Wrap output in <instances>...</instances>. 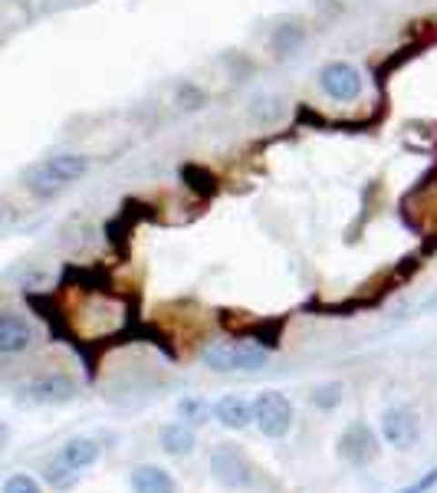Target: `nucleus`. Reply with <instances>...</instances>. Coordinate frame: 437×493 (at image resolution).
Instances as JSON below:
<instances>
[{"label":"nucleus","instance_id":"obj_1","mask_svg":"<svg viewBox=\"0 0 437 493\" xmlns=\"http://www.w3.org/2000/svg\"><path fill=\"white\" fill-rule=\"evenodd\" d=\"M86 172H89L86 155H53L46 158V162L30 164L24 172V184L36 198H53V194H60L63 188L76 184Z\"/></svg>","mask_w":437,"mask_h":493},{"label":"nucleus","instance_id":"obj_2","mask_svg":"<svg viewBox=\"0 0 437 493\" xmlns=\"http://www.w3.org/2000/svg\"><path fill=\"white\" fill-rule=\"evenodd\" d=\"M201 359L214 372H257L266 365L270 352L257 342H211L201 349Z\"/></svg>","mask_w":437,"mask_h":493},{"label":"nucleus","instance_id":"obj_3","mask_svg":"<svg viewBox=\"0 0 437 493\" xmlns=\"http://www.w3.org/2000/svg\"><path fill=\"white\" fill-rule=\"evenodd\" d=\"M250 411H253V424H257L266 438H286L290 434L293 405L280 391H260L257 399L250 401Z\"/></svg>","mask_w":437,"mask_h":493},{"label":"nucleus","instance_id":"obj_4","mask_svg":"<svg viewBox=\"0 0 437 493\" xmlns=\"http://www.w3.org/2000/svg\"><path fill=\"white\" fill-rule=\"evenodd\" d=\"M362 86H365V79H362V73L352 63L335 60L319 70V89L329 99H335V103H355L362 95Z\"/></svg>","mask_w":437,"mask_h":493},{"label":"nucleus","instance_id":"obj_5","mask_svg":"<svg viewBox=\"0 0 437 493\" xmlns=\"http://www.w3.org/2000/svg\"><path fill=\"white\" fill-rule=\"evenodd\" d=\"M382 438L392 444L394 450H408L421 438V421L412 408H385L382 411Z\"/></svg>","mask_w":437,"mask_h":493},{"label":"nucleus","instance_id":"obj_6","mask_svg":"<svg viewBox=\"0 0 437 493\" xmlns=\"http://www.w3.org/2000/svg\"><path fill=\"white\" fill-rule=\"evenodd\" d=\"M211 474L217 477V484L223 487H250V464L243 460V454L233 444H221L211 454Z\"/></svg>","mask_w":437,"mask_h":493},{"label":"nucleus","instance_id":"obj_7","mask_svg":"<svg viewBox=\"0 0 437 493\" xmlns=\"http://www.w3.org/2000/svg\"><path fill=\"white\" fill-rule=\"evenodd\" d=\"M36 342V332L20 312H0V355H24Z\"/></svg>","mask_w":437,"mask_h":493},{"label":"nucleus","instance_id":"obj_8","mask_svg":"<svg viewBox=\"0 0 437 493\" xmlns=\"http://www.w3.org/2000/svg\"><path fill=\"white\" fill-rule=\"evenodd\" d=\"M339 454H343L349 464H355V468L369 464L378 454L375 434H372L369 424H349L343 431V438H339Z\"/></svg>","mask_w":437,"mask_h":493},{"label":"nucleus","instance_id":"obj_9","mask_svg":"<svg viewBox=\"0 0 437 493\" xmlns=\"http://www.w3.org/2000/svg\"><path fill=\"white\" fill-rule=\"evenodd\" d=\"M24 395L36 405H66L76 399V381L66 375H44V379L30 381Z\"/></svg>","mask_w":437,"mask_h":493},{"label":"nucleus","instance_id":"obj_10","mask_svg":"<svg viewBox=\"0 0 437 493\" xmlns=\"http://www.w3.org/2000/svg\"><path fill=\"white\" fill-rule=\"evenodd\" d=\"M99 454H103V450H99V444H95L93 438H69V441L60 448L56 458L73 470H86L99 460Z\"/></svg>","mask_w":437,"mask_h":493},{"label":"nucleus","instance_id":"obj_11","mask_svg":"<svg viewBox=\"0 0 437 493\" xmlns=\"http://www.w3.org/2000/svg\"><path fill=\"white\" fill-rule=\"evenodd\" d=\"M214 418L231 431H243L253 421V411H250V401L241 399V395H223L214 405Z\"/></svg>","mask_w":437,"mask_h":493},{"label":"nucleus","instance_id":"obj_12","mask_svg":"<svg viewBox=\"0 0 437 493\" xmlns=\"http://www.w3.org/2000/svg\"><path fill=\"white\" fill-rule=\"evenodd\" d=\"M132 490L135 493H178L174 490L172 474L164 468H154V464H142V468L132 470Z\"/></svg>","mask_w":437,"mask_h":493},{"label":"nucleus","instance_id":"obj_13","mask_svg":"<svg viewBox=\"0 0 437 493\" xmlns=\"http://www.w3.org/2000/svg\"><path fill=\"white\" fill-rule=\"evenodd\" d=\"M162 448L172 454V458H188L191 450L197 448L194 428L184 421H172L162 428Z\"/></svg>","mask_w":437,"mask_h":493},{"label":"nucleus","instance_id":"obj_14","mask_svg":"<svg viewBox=\"0 0 437 493\" xmlns=\"http://www.w3.org/2000/svg\"><path fill=\"white\" fill-rule=\"evenodd\" d=\"M178 415H181V421L194 428V424H204L207 418L214 415V408L207 405L204 399H181L178 401Z\"/></svg>","mask_w":437,"mask_h":493},{"label":"nucleus","instance_id":"obj_15","mask_svg":"<svg viewBox=\"0 0 437 493\" xmlns=\"http://www.w3.org/2000/svg\"><path fill=\"white\" fill-rule=\"evenodd\" d=\"M44 477H46V484H53V487H56V490H69V487L76 484V470L66 468V464H63L60 458L50 460V464H46Z\"/></svg>","mask_w":437,"mask_h":493},{"label":"nucleus","instance_id":"obj_16","mask_svg":"<svg viewBox=\"0 0 437 493\" xmlns=\"http://www.w3.org/2000/svg\"><path fill=\"white\" fill-rule=\"evenodd\" d=\"M303 36H306V30L303 26H296V24H286V26H280L273 34V46L280 53H293L296 46L303 44Z\"/></svg>","mask_w":437,"mask_h":493},{"label":"nucleus","instance_id":"obj_17","mask_svg":"<svg viewBox=\"0 0 437 493\" xmlns=\"http://www.w3.org/2000/svg\"><path fill=\"white\" fill-rule=\"evenodd\" d=\"M339 401H343V385H339V381L319 385V389L313 391V405H316L319 411H333V408H339Z\"/></svg>","mask_w":437,"mask_h":493},{"label":"nucleus","instance_id":"obj_18","mask_svg":"<svg viewBox=\"0 0 437 493\" xmlns=\"http://www.w3.org/2000/svg\"><path fill=\"white\" fill-rule=\"evenodd\" d=\"M4 493H44V490H40V484L30 474H14L4 484Z\"/></svg>","mask_w":437,"mask_h":493},{"label":"nucleus","instance_id":"obj_19","mask_svg":"<svg viewBox=\"0 0 437 493\" xmlns=\"http://www.w3.org/2000/svg\"><path fill=\"white\" fill-rule=\"evenodd\" d=\"M434 484H437V470H428V474L421 477V480H414L412 487H404V490H398V493H428Z\"/></svg>","mask_w":437,"mask_h":493},{"label":"nucleus","instance_id":"obj_20","mask_svg":"<svg viewBox=\"0 0 437 493\" xmlns=\"http://www.w3.org/2000/svg\"><path fill=\"white\" fill-rule=\"evenodd\" d=\"M0 221H4V204H0Z\"/></svg>","mask_w":437,"mask_h":493}]
</instances>
